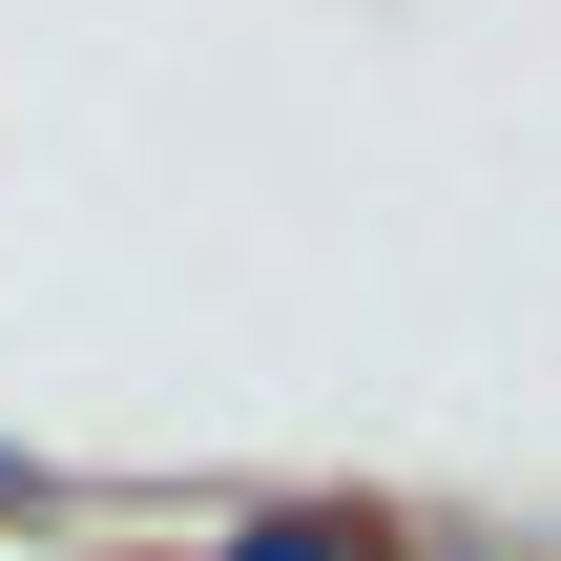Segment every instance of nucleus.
<instances>
[{
	"label": "nucleus",
	"mask_w": 561,
	"mask_h": 561,
	"mask_svg": "<svg viewBox=\"0 0 561 561\" xmlns=\"http://www.w3.org/2000/svg\"><path fill=\"white\" fill-rule=\"evenodd\" d=\"M229 561H354V520H250Z\"/></svg>",
	"instance_id": "f257e3e1"
}]
</instances>
